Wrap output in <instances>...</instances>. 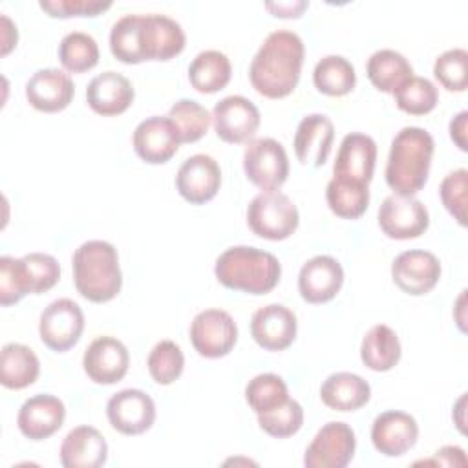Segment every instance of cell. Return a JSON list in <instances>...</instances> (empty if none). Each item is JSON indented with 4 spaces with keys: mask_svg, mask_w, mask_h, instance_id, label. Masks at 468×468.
<instances>
[{
    "mask_svg": "<svg viewBox=\"0 0 468 468\" xmlns=\"http://www.w3.org/2000/svg\"><path fill=\"white\" fill-rule=\"evenodd\" d=\"M303 55V42L294 31L269 33L249 68L252 88L267 99L287 97L300 80Z\"/></svg>",
    "mask_w": 468,
    "mask_h": 468,
    "instance_id": "obj_1",
    "label": "cell"
},
{
    "mask_svg": "<svg viewBox=\"0 0 468 468\" xmlns=\"http://www.w3.org/2000/svg\"><path fill=\"white\" fill-rule=\"evenodd\" d=\"M435 143L428 130L404 126L391 141L386 183L399 196H415L428 181Z\"/></svg>",
    "mask_w": 468,
    "mask_h": 468,
    "instance_id": "obj_2",
    "label": "cell"
},
{
    "mask_svg": "<svg viewBox=\"0 0 468 468\" xmlns=\"http://www.w3.org/2000/svg\"><path fill=\"white\" fill-rule=\"evenodd\" d=\"M73 282L82 298L93 303L113 300L122 287L117 249L104 239L84 241L71 260Z\"/></svg>",
    "mask_w": 468,
    "mask_h": 468,
    "instance_id": "obj_3",
    "label": "cell"
},
{
    "mask_svg": "<svg viewBox=\"0 0 468 468\" xmlns=\"http://www.w3.org/2000/svg\"><path fill=\"white\" fill-rule=\"evenodd\" d=\"M214 274L227 289L267 294L278 285L282 265L278 258L267 250L236 245L218 256Z\"/></svg>",
    "mask_w": 468,
    "mask_h": 468,
    "instance_id": "obj_4",
    "label": "cell"
},
{
    "mask_svg": "<svg viewBox=\"0 0 468 468\" xmlns=\"http://www.w3.org/2000/svg\"><path fill=\"white\" fill-rule=\"evenodd\" d=\"M247 223L256 236L280 241L298 229L300 214L287 194L280 190H263L249 203Z\"/></svg>",
    "mask_w": 468,
    "mask_h": 468,
    "instance_id": "obj_5",
    "label": "cell"
},
{
    "mask_svg": "<svg viewBox=\"0 0 468 468\" xmlns=\"http://www.w3.org/2000/svg\"><path fill=\"white\" fill-rule=\"evenodd\" d=\"M243 170L247 179L261 190H278L289 176L287 152L272 137L249 141L243 152Z\"/></svg>",
    "mask_w": 468,
    "mask_h": 468,
    "instance_id": "obj_6",
    "label": "cell"
},
{
    "mask_svg": "<svg viewBox=\"0 0 468 468\" xmlns=\"http://www.w3.org/2000/svg\"><path fill=\"white\" fill-rule=\"evenodd\" d=\"M185 31L174 18L150 13L137 15V49L141 62L170 60L185 49Z\"/></svg>",
    "mask_w": 468,
    "mask_h": 468,
    "instance_id": "obj_7",
    "label": "cell"
},
{
    "mask_svg": "<svg viewBox=\"0 0 468 468\" xmlns=\"http://www.w3.org/2000/svg\"><path fill=\"white\" fill-rule=\"evenodd\" d=\"M84 331V314L77 302L69 298L53 300L40 314L38 335L44 346L55 353L73 347Z\"/></svg>",
    "mask_w": 468,
    "mask_h": 468,
    "instance_id": "obj_8",
    "label": "cell"
},
{
    "mask_svg": "<svg viewBox=\"0 0 468 468\" xmlns=\"http://www.w3.org/2000/svg\"><path fill=\"white\" fill-rule=\"evenodd\" d=\"M190 342L205 358H221L238 342V325L223 309H205L190 324Z\"/></svg>",
    "mask_w": 468,
    "mask_h": 468,
    "instance_id": "obj_9",
    "label": "cell"
},
{
    "mask_svg": "<svg viewBox=\"0 0 468 468\" xmlns=\"http://www.w3.org/2000/svg\"><path fill=\"white\" fill-rule=\"evenodd\" d=\"M355 431L349 424L331 420L324 424L305 450L303 464L307 468H344L355 455Z\"/></svg>",
    "mask_w": 468,
    "mask_h": 468,
    "instance_id": "obj_10",
    "label": "cell"
},
{
    "mask_svg": "<svg viewBox=\"0 0 468 468\" xmlns=\"http://www.w3.org/2000/svg\"><path fill=\"white\" fill-rule=\"evenodd\" d=\"M378 227L391 239H413L430 225L428 208L413 196H388L378 208Z\"/></svg>",
    "mask_w": 468,
    "mask_h": 468,
    "instance_id": "obj_11",
    "label": "cell"
},
{
    "mask_svg": "<svg viewBox=\"0 0 468 468\" xmlns=\"http://www.w3.org/2000/svg\"><path fill=\"white\" fill-rule=\"evenodd\" d=\"M260 110L243 95H229L216 102L212 122L218 137L230 144L249 143L260 128Z\"/></svg>",
    "mask_w": 468,
    "mask_h": 468,
    "instance_id": "obj_12",
    "label": "cell"
},
{
    "mask_svg": "<svg viewBox=\"0 0 468 468\" xmlns=\"http://www.w3.org/2000/svg\"><path fill=\"white\" fill-rule=\"evenodd\" d=\"M106 415L112 428L119 433L141 435L150 430L155 420V404L148 393L128 388L110 397Z\"/></svg>",
    "mask_w": 468,
    "mask_h": 468,
    "instance_id": "obj_13",
    "label": "cell"
},
{
    "mask_svg": "<svg viewBox=\"0 0 468 468\" xmlns=\"http://www.w3.org/2000/svg\"><path fill=\"white\" fill-rule=\"evenodd\" d=\"M391 278L406 294L422 296L437 285L441 278V261L430 250H404L391 263Z\"/></svg>",
    "mask_w": 468,
    "mask_h": 468,
    "instance_id": "obj_14",
    "label": "cell"
},
{
    "mask_svg": "<svg viewBox=\"0 0 468 468\" xmlns=\"http://www.w3.org/2000/svg\"><path fill=\"white\" fill-rule=\"evenodd\" d=\"M132 144L144 163L163 165L176 155L181 141L168 115H152L135 126Z\"/></svg>",
    "mask_w": 468,
    "mask_h": 468,
    "instance_id": "obj_15",
    "label": "cell"
},
{
    "mask_svg": "<svg viewBox=\"0 0 468 468\" xmlns=\"http://www.w3.org/2000/svg\"><path fill=\"white\" fill-rule=\"evenodd\" d=\"M219 185L221 168L218 161L207 154L190 155L176 174V188L179 196L192 205L210 201L218 194Z\"/></svg>",
    "mask_w": 468,
    "mask_h": 468,
    "instance_id": "obj_16",
    "label": "cell"
},
{
    "mask_svg": "<svg viewBox=\"0 0 468 468\" xmlns=\"http://www.w3.org/2000/svg\"><path fill=\"white\" fill-rule=\"evenodd\" d=\"M130 366L126 346L113 336H97L90 342L82 356V367L95 384L119 382Z\"/></svg>",
    "mask_w": 468,
    "mask_h": 468,
    "instance_id": "obj_17",
    "label": "cell"
},
{
    "mask_svg": "<svg viewBox=\"0 0 468 468\" xmlns=\"http://www.w3.org/2000/svg\"><path fill=\"white\" fill-rule=\"evenodd\" d=\"M296 331V314L282 303L263 305L254 311L250 318V335L254 342L267 351L287 349L294 342Z\"/></svg>",
    "mask_w": 468,
    "mask_h": 468,
    "instance_id": "obj_18",
    "label": "cell"
},
{
    "mask_svg": "<svg viewBox=\"0 0 468 468\" xmlns=\"http://www.w3.org/2000/svg\"><path fill=\"white\" fill-rule=\"evenodd\" d=\"M344 283V269L336 258L318 254L307 260L298 274L300 296L309 303L333 300Z\"/></svg>",
    "mask_w": 468,
    "mask_h": 468,
    "instance_id": "obj_19",
    "label": "cell"
},
{
    "mask_svg": "<svg viewBox=\"0 0 468 468\" xmlns=\"http://www.w3.org/2000/svg\"><path fill=\"white\" fill-rule=\"evenodd\" d=\"M66 419L64 402L49 393L29 397L18 410L16 424L29 441H44L57 433Z\"/></svg>",
    "mask_w": 468,
    "mask_h": 468,
    "instance_id": "obj_20",
    "label": "cell"
},
{
    "mask_svg": "<svg viewBox=\"0 0 468 468\" xmlns=\"http://www.w3.org/2000/svg\"><path fill=\"white\" fill-rule=\"evenodd\" d=\"M417 437L419 424L406 411H384L377 415L371 426V442L375 450L386 457L404 455L410 448L415 446Z\"/></svg>",
    "mask_w": 468,
    "mask_h": 468,
    "instance_id": "obj_21",
    "label": "cell"
},
{
    "mask_svg": "<svg viewBox=\"0 0 468 468\" xmlns=\"http://www.w3.org/2000/svg\"><path fill=\"white\" fill-rule=\"evenodd\" d=\"M75 93L71 77L57 68H44L35 71L26 82L27 102L46 113L62 112L69 106Z\"/></svg>",
    "mask_w": 468,
    "mask_h": 468,
    "instance_id": "obj_22",
    "label": "cell"
},
{
    "mask_svg": "<svg viewBox=\"0 0 468 468\" xmlns=\"http://www.w3.org/2000/svg\"><path fill=\"white\" fill-rule=\"evenodd\" d=\"M377 161V143L366 133H347L338 148L333 176L369 185Z\"/></svg>",
    "mask_w": 468,
    "mask_h": 468,
    "instance_id": "obj_23",
    "label": "cell"
},
{
    "mask_svg": "<svg viewBox=\"0 0 468 468\" xmlns=\"http://www.w3.org/2000/svg\"><path fill=\"white\" fill-rule=\"evenodd\" d=\"M333 139L335 126L331 119L324 113H309L298 122L292 141L294 154L302 165L318 168L327 161Z\"/></svg>",
    "mask_w": 468,
    "mask_h": 468,
    "instance_id": "obj_24",
    "label": "cell"
},
{
    "mask_svg": "<svg viewBox=\"0 0 468 468\" xmlns=\"http://www.w3.org/2000/svg\"><path fill=\"white\" fill-rule=\"evenodd\" d=\"M133 97L135 91L132 82L122 73H117L113 69L99 73L90 80L86 88L88 106L102 117H112L126 112L133 102Z\"/></svg>",
    "mask_w": 468,
    "mask_h": 468,
    "instance_id": "obj_25",
    "label": "cell"
},
{
    "mask_svg": "<svg viewBox=\"0 0 468 468\" xmlns=\"http://www.w3.org/2000/svg\"><path fill=\"white\" fill-rule=\"evenodd\" d=\"M58 453L64 468H99L106 463L108 444L97 428L77 426L64 437Z\"/></svg>",
    "mask_w": 468,
    "mask_h": 468,
    "instance_id": "obj_26",
    "label": "cell"
},
{
    "mask_svg": "<svg viewBox=\"0 0 468 468\" xmlns=\"http://www.w3.org/2000/svg\"><path fill=\"white\" fill-rule=\"evenodd\" d=\"M371 388L356 373L338 371L329 375L320 386L322 402L335 411H355L367 404Z\"/></svg>",
    "mask_w": 468,
    "mask_h": 468,
    "instance_id": "obj_27",
    "label": "cell"
},
{
    "mask_svg": "<svg viewBox=\"0 0 468 468\" xmlns=\"http://www.w3.org/2000/svg\"><path fill=\"white\" fill-rule=\"evenodd\" d=\"M40 373V362L31 347L9 342L0 353V382L9 389H24L31 386Z\"/></svg>",
    "mask_w": 468,
    "mask_h": 468,
    "instance_id": "obj_28",
    "label": "cell"
},
{
    "mask_svg": "<svg viewBox=\"0 0 468 468\" xmlns=\"http://www.w3.org/2000/svg\"><path fill=\"white\" fill-rule=\"evenodd\" d=\"M402 347L397 333L386 325H373L360 344V358L371 371H389L400 360Z\"/></svg>",
    "mask_w": 468,
    "mask_h": 468,
    "instance_id": "obj_29",
    "label": "cell"
},
{
    "mask_svg": "<svg viewBox=\"0 0 468 468\" xmlns=\"http://www.w3.org/2000/svg\"><path fill=\"white\" fill-rule=\"evenodd\" d=\"M232 75L230 60L218 49H205L194 57L188 66V80L199 93H216L223 90Z\"/></svg>",
    "mask_w": 468,
    "mask_h": 468,
    "instance_id": "obj_30",
    "label": "cell"
},
{
    "mask_svg": "<svg viewBox=\"0 0 468 468\" xmlns=\"http://www.w3.org/2000/svg\"><path fill=\"white\" fill-rule=\"evenodd\" d=\"M366 73L377 90L393 93L404 80L413 75V68L402 53L386 48L375 51L367 58Z\"/></svg>",
    "mask_w": 468,
    "mask_h": 468,
    "instance_id": "obj_31",
    "label": "cell"
},
{
    "mask_svg": "<svg viewBox=\"0 0 468 468\" xmlns=\"http://www.w3.org/2000/svg\"><path fill=\"white\" fill-rule=\"evenodd\" d=\"M325 199L338 218L356 219L369 205V185L333 176L325 188Z\"/></svg>",
    "mask_w": 468,
    "mask_h": 468,
    "instance_id": "obj_32",
    "label": "cell"
},
{
    "mask_svg": "<svg viewBox=\"0 0 468 468\" xmlns=\"http://www.w3.org/2000/svg\"><path fill=\"white\" fill-rule=\"evenodd\" d=\"M314 88L329 97L347 95L356 84L353 64L342 55H325L313 69Z\"/></svg>",
    "mask_w": 468,
    "mask_h": 468,
    "instance_id": "obj_33",
    "label": "cell"
},
{
    "mask_svg": "<svg viewBox=\"0 0 468 468\" xmlns=\"http://www.w3.org/2000/svg\"><path fill=\"white\" fill-rule=\"evenodd\" d=\"M58 60L69 73H84L91 69L99 62L97 40L84 31L64 35L58 44Z\"/></svg>",
    "mask_w": 468,
    "mask_h": 468,
    "instance_id": "obj_34",
    "label": "cell"
},
{
    "mask_svg": "<svg viewBox=\"0 0 468 468\" xmlns=\"http://www.w3.org/2000/svg\"><path fill=\"white\" fill-rule=\"evenodd\" d=\"M168 117L174 122L181 143L199 141L210 126L212 115L205 106L192 99H179L168 110Z\"/></svg>",
    "mask_w": 468,
    "mask_h": 468,
    "instance_id": "obj_35",
    "label": "cell"
},
{
    "mask_svg": "<svg viewBox=\"0 0 468 468\" xmlns=\"http://www.w3.org/2000/svg\"><path fill=\"white\" fill-rule=\"evenodd\" d=\"M393 95L399 110L410 115L430 113L437 106V99H439L435 84L426 77H417V75H411L408 80H404L393 91Z\"/></svg>",
    "mask_w": 468,
    "mask_h": 468,
    "instance_id": "obj_36",
    "label": "cell"
},
{
    "mask_svg": "<svg viewBox=\"0 0 468 468\" xmlns=\"http://www.w3.org/2000/svg\"><path fill=\"white\" fill-rule=\"evenodd\" d=\"M287 399V386L276 373H260L245 386V400L256 415L283 404Z\"/></svg>",
    "mask_w": 468,
    "mask_h": 468,
    "instance_id": "obj_37",
    "label": "cell"
},
{
    "mask_svg": "<svg viewBox=\"0 0 468 468\" xmlns=\"http://www.w3.org/2000/svg\"><path fill=\"white\" fill-rule=\"evenodd\" d=\"M146 366L150 377L157 384L168 386L181 377L185 367V355L174 340H161L148 353Z\"/></svg>",
    "mask_w": 468,
    "mask_h": 468,
    "instance_id": "obj_38",
    "label": "cell"
},
{
    "mask_svg": "<svg viewBox=\"0 0 468 468\" xmlns=\"http://www.w3.org/2000/svg\"><path fill=\"white\" fill-rule=\"evenodd\" d=\"M26 294H33V283L24 258H0V303H16Z\"/></svg>",
    "mask_w": 468,
    "mask_h": 468,
    "instance_id": "obj_39",
    "label": "cell"
},
{
    "mask_svg": "<svg viewBox=\"0 0 468 468\" xmlns=\"http://www.w3.org/2000/svg\"><path fill=\"white\" fill-rule=\"evenodd\" d=\"M258 424L267 435L276 439H287L302 428L303 410L298 400L289 397L283 404L265 413H258Z\"/></svg>",
    "mask_w": 468,
    "mask_h": 468,
    "instance_id": "obj_40",
    "label": "cell"
},
{
    "mask_svg": "<svg viewBox=\"0 0 468 468\" xmlns=\"http://www.w3.org/2000/svg\"><path fill=\"white\" fill-rule=\"evenodd\" d=\"M433 75L448 91H464L468 86V51L452 48L441 53L433 64Z\"/></svg>",
    "mask_w": 468,
    "mask_h": 468,
    "instance_id": "obj_41",
    "label": "cell"
},
{
    "mask_svg": "<svg viewBox=\"0 0 468 468\" xmlns=\"http://www.w3.org/2000/svg\"><path fill=\"white\" fill-rule=\"evenodd\" d=\"M466 185H468V170L457 168L446 174L439 186V196L444 208L453 216V219L461 227L466 225Z\"/></svg>",
    "mask_w": 468,
    "mask_h": 468,
    "instance_id": "obj_42",
    "label": "cell"
},
{
    "mask_svg": "<svg viewBox=\"0 0 468 468\" xmlns=\"http://www.w3.org/2000/svg\"><path fill=\"white\" fill-rule=\"evenodd\" d=\"M29 276H31V283H33V294H42L46 291H49L60 278V265L58 261L46 252H29L26 256H22Z\"/></svg>",
    "mask_w": 468,
    "mask_h": 468,
    "instance_id": "obj_43",
    "label": "cell"
},
{
    "mask_svg": "<svg viewBox=\"0 0 468 468\" xmlns=\"http://www.w3.org/2000/svg\"><path fill=\"white\" fill-rule=\"evenodd\" d=\"M40 9L53 18L97 16L112 7L110 0H40Z\"/></svg>",
    "mask_w": 468,
    "mask_h": 468,
    "instance_id": "obj_44",
    "label": "cell"
},
{
    "mask_svg": "<svg viewBox=\"0 0 468 468\" xmlns=\"http://www.w3.org/2000/svg\"><path fill=\"white\" fill-rule=\"evenodd\" d=\"M265 7L280 18H298L303 9L309 7V2L305 0H296V2H267Z\"/></svg>",
    "mask_w": 468,
    "mask_h": 468,
    "instance_id": "obj_45",
    "label": "cell"
},
{
    "mask_svg": "<svg viewBox=\"0 0 468 468\" xmlns=\"http://www.w3.org/2000/svg\"><path fill=\"white\" fill-rule=\"evenodd\" d=\"M466 128H468V112L463 110V112H459V113L450 121V137H452V141L459 146V150H463V152L468 150Z\"/></svg>",
    "mask_w": 468,
    "mask_h": 468,
    "instance_id": "obj_46",
    "label": "cell"
},
{
    "mask_svg": "<svg viewBox=\"0 0 468 468\" xmlns=\"http://www.w3.org/2000/svg\"><path fill=\"white\" fill-rule=\"evenodd\" d=\"M437 461L439 464H444V466H464L466 464V457H464V452L463 448L459 446H444L441 450L435 452V457L426 461V463H433Z\"/></svg>",
    "mask_w": 468,
    "mask_h": 468,
    "instance_id": "obj_47",
    "label": "cell"
},
{
    "mask_svg": "<svg viewBox=\"0 0 468 468\" xmlns=\"http://www.w3.org/2000/svg\"><path fill=\"white\" fill-rule=\"evenodd\" d=\"M0 22H2V55H7L16 46L18 33H16V26L9 20L7 15H2Z\"/></svg>",
    "mask_w": 468,
    "mask_h": 468,
    "instance_id": "obj_48",
    "label": "cell"
},
{
    "mask_svg": "<svg viewBox=\"0 0 468 468\" xmlns=\"http://www.w3.org/2000/svg\"><path fill=\"white\" fill-rule=\"evenodd\" d=\"M464 298H466V291H461V294H459V298H457V303H455V320H457V325H459V329L464 333L466 331V327H464Z\"/></svg>",
    "mask_w": 468,
    "mask_h": 468,
    "instance_id": "obj_49",
    "label": "cell"
},
{
    "mask_svg": "<svg viewBox=\"0 0 468 468\" xmlns=\"http://www.w3.org/2000/svg\"><path fill=\"white\" fill-rule=\"evenodd\" d=\"M464 400H466V397H464V395H463V397H461V399H459V402H457V406H455V408H457V411H459V413H461V415H463V411H464V410H463V408H464ZM457 426H459V430H461V431H463V433H464V420H463V419H461V417H459V419H457Z\"/></svg>",
    "mask_w": 468,
    "mask_h": 468,
    "instance_id": "obj_50",
    "label": "cell"
}]
</instances>
